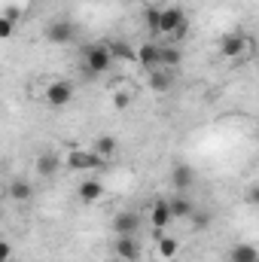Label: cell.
<instances>
[{
  "label": "cell",
  "instance_id": "obj_1",
  "mask_svg": "<svg viewBox=\"0 0 259 262\" xmlns=\"http://www.w3.org/2000/svg\"><path fill=\"white\" fill-rule=\"evenodd\" d=\"M73 82L70 79H46L43 89H40V101L49 107V110H64L67 104L73 101Z\"/></svg>",
  "mask_w": 259,
  "mask_h": 262
},
{
  "label": "cell",
  "instance_id": "obj_2",
  "mask_svg": "<svg viewBox=\"0 0 259 262\" xmlns=\"http://www.w3.org/2000/svg\"><path fill=\"white\" fill-rule=\"evenodd\" d=\"M64 168L67 171H76V174H95V171H101V168H107V162L101 159V156H95L92 149H82V146H76V149H70L64 152Z\"/></svg>",
  "mask_w": 259,
  "mask_h": 262
},
{
  "label": "cell",
  "instance_id": "obj_3",
  "mask_svg": "<svg viewBox=\"0 0 259 262\" xmlns=\"http://www.w3.org/2000/svg\"><path fill=\"white\" fill-rule=\"evenodd\" d=\"M110 67H113V58H110L107 43H92L82 49V70L89 76H104L110 73Z\"/></svg>",
  "mask_w": 259,
  "mask_h": 262
},
{
  "label": "cell",
  "instance_id": "obj_4",
  "mask_svg": "<svg viewBox=\"0 0 259 262\" xmlns=\"http://www.w3.org/2000/svg\"><path fill=\"white\" fill-rule=\"evenodd\" d=\"M250 52V37L247 34H223L220 40V55L223 58H244Z\"/></svg>",
  "mask_w": 259,
  "mask_h": 262
},
{
  "label": "cell",
  "instance_id": "obj_5",
  "mask_svg": "<svg viewBox=\"0 0 259 262\" xmlns=\"http://www.w3.org/2000/svg\"><path fill=\"white\" fill-rule=\"evenodd\" d=\"M171 207H168V198H156L153 204H149V226H153V235H159V232H168V226H171Z\"/></svg>",
  "mask_w": 259,
  "mask_h": 262
},
{
  "label": "cell",
  "instance_id": "obj_6",
  "mask_svg": "<svg viewBox=\"0 0 259 262\" xmlns=\"http://www.w3.org/2000/svg\"><path fill=\"white\" fill-rule=\"evenodd\" d=\"M113 253H116L119 262H137L140 259V241H137V235H116Z\"/></svg>",
  "mask_w": 259,
  "mask_h": 262
},
{
  "label": "cell",
  "instance_id": "obj_7",
  "mask_svg": "<svg viewBox=\"0 0 259 262\" xmlns=\"http://www.w3.org/2000/svg\"><path fill=\"white\" fill-rule=\"evenodd\" d=\"M104 195H107V189H104V183L95 180V177H85V180H79V186H76V198H79L82 204H98V201H104Z\"/></svg>",
  "mask_w": 259,
  "mask_h": 262
},
{
  "label": "cell",
  "instance_id": "obj_8",
  "mask_svg": "<svg viewBox=\"0 0 259 262\" xmlns=\"http://www.w3.org/2000/svg\"><path fill=\"white\" fill-rule=\"evenodd\" d=\"M61 156L58 152H52V149H46V152H40L37 156V162H34V168H37V174L43 177V180H52L58 171H61Z\"/></svg>",
  "mask_w": 259,
  "mask_h": 262
},
{
  "label": "cell",
  "instance_id": "obj_9",
  "mask_svg": "<svg viewBox=\"0 0 259 262\" xmlns=\"http://www.w3.org/2000/svg\"><path fill=\"white\" fill-rule=\"evenodd\" d=\"M110 226L116 235H137L140 232V213L137 210H119Z\"/></svg>",
  "mask_w": 259,
  "mask_h": 262
},
{
  "label": "cell",
  "instance_id": "obj_10",
  "mask_svg": "<svg viewBox=\"0 0 259 262\" xmlns=\"http://www.w3.org/2000/svg\"><path fill=\"white\" fill-rule=\"evenodd\" d=\"M146 85H149L156 95H165V92H171V85H174V73H171L168 67H153V70H146Z\"/></svg>",
  "mask_w": 259,
  "mask_h": 262
},
{
  "label": "cell",
  "instance_id": "obj_11",
  "mask_svg": "<svg viewBox=\"0 0 259 262\" xmlns=\"http://www.w3.org/2000/svg\"><path fill=\"white\" fill-rule=\"evenodd\" d=\"M134 61L143 67V70H153L159 67V40H146L134 49Z\"/></svg>",
  "mask_w": 259,
  "mask_h": 262
},
{
  "label": "cell",
  "instance_id": "obj_12",
  "mask_svg": "<svg viewBox=\"0 0 259 262\" xmlns=\"http://www.w3.org/2000/svg\"><path fill=\"white\" fill-rule=\"evenodd\" d=\"M180 61H183V49H180V43L159 40V67L174 70V67H180Z\"/></svg>",
  "mask_w": 259,
  "mask_h": 262
},
{
  "label": "cell",
  "instance_id": "obj_13",
  "mask_svg": "<svg viewBox=\"0 0 259 262\" xmlns=\"http://www.w3.org/2000/svg\"><path fill=\"white\" fill-rule=\"evenodd\" d=\"M171 183H174V189H177V192H186V189H192V183H195V168H192V165H186V162H177V165L171 168Z\"/></svg>",
  "mask_w": 259,
  "mask_h": 262
},
{
  "label": "cell",
  "instance_id": "obj_14",
  "mask_svg": "<svg viewBox=\"0 0 259 262\" xmlns=\"http://www.w3.org/2000/svg\"><path fill=\"white\" fill-rule=\"evenodd\" d=\"M76 37V28L70 25V21H64V18H55L49 28H46V40L49 43H70Z\"/></svg>",
  "mask_w": 259,
  "mask_h": 262
},
{
  "label": "cell",
  "instance_id": "obj_15",
  "mask_svg": "<svg viewBox=\"0 0 259 262\" xmlns=\"http://www.w3.org/2000/svg\"><path fill=\"white\" fill-rule=\"evenodd\" d=\"M168 207H171V216H174V220H189V213H192L198 204H195L186 192H177L174 198H168Z\"/></svg>",
  "mask_w": 259,
  "mask_h": 262
},
{
  "label": "cell",
  "instance_id": "obj_16",
  "mask_svg": "<svg viewBox=\"0 0 259 262\" xmlns=\"http://www.w3.org/2000/svg\"><path fill=\"white\" fill-rule=\"evenodd\" d=\"M92 152H95V156H101V159H104V162L110 165V162H113V156L119 152V140H116L113 134H101V137L95 140Z\"/></svg>",
  "mask_w": 259,
  "mask_h": 262
},
{
  "label": "cell",
  "instance_id": "obj_17",
  "mask_svg": "<svg viewBox=\"0 0 259 262\" xmlns=\"http://www.w3.org/2000/svg\"><path fill=\"white\" fill-rule=\"evenodd\" d=\"M9 198L15 201V204H28L31 198H34V186H31V180H25V177H15L12 183H9Z\"/></svg>",
  "mask_w": 259,
  "mask_h": 262
},
{
  "label": "cell",
  "instance_id": "obj_18",
  "mask_svg": "<svg viewBox=\"0 0 259 262\" xmlns=\"http://www.w3.org/2000/svg\"><path fill=\"white\" fill-rule=\"evenodd\" d=\"M156 250H159L162 259H174V256L180 253V241H177L174 235H168V232H159V235H156Z\"/></svg>",
  "mask_w": 259,
  "mask_h": 262
},
{
  "label": "cell",
  "instance_id": "obj_19",
  "mask_svg": "<svg viewBox=\"0 0 259 262\" xmlns=\"http://www.w3.org/2000/svg\"><path fill=\"white\" fill-rule=\"evenodd\" d=\"M229 262H259L256 244H250V241H241V244H235V247L229 250Z\"/></svg>",
  "mask_w": 259,
  "mask_h": 262
},
{
  "label": "cell",
  "instance_id": "obj_20",
  "mask_svg": "<svg viewBox=\"0 0 259 262\" xmlns=\"http://www.w3.org/2000/svg\"><path fill=\"white\" fill-rule=\"evenodd\" d=\"M107 49H110L113 61H134V46L125 40H113V43H107Z\"/></svg>",
  "mask_w": 259,
  "mask_h": 262
},
{
  "label": "cell",
  "instance_id": "obj_21",
  "mask_svg": "<svg viewBox=\"0 0 259 262\" xmlns=\"http://www.w3.org/2000/svg\"><path fill=\"white\" fill-rule=\"evenodd\" d=\"M210 220H213V216H210V210H201V207H195L192 213H189V220H186V223L192 226V232H204V229L210 226Z\"/></svg>",
  "mask_w": 259,
  "mask_h": 262
},
{
  "label": "cell",
  "instance_id": "obj_22",
  "mask_svg": "<svg viewBox=\"0 0 259 262\" xmlns=\"http://www.w3.org/2000/svg\"><path fill=\"white\" fill-rule=\"evenodd\" d=\"M113 107H116V110H128L131 107V92L116 89V92H113Z\"/></svg>",
  "mask_w": 259,
  "mask_h": 262
},
{
  "label": "cell",
  "instance_id": "obj_23",
  "mask_svg": "<svg viewBox=\"0 0 259 262\" xmlns=\"http://www.w3.org/2000/svg\"><path fill=\"white\" fill-rule=\"evenodd\" d=\"M0 15H3V18H9L12 25H18V21H21V6H15V3H9V6H6V9L0 12Z\"/></svg>",
  "mask_w": 259,
  "mask_h": 262
},
{
  "label": "cell",
  "instance_id": "obj_24",
  "mask_svg": "<svg viewBox=\"0 0 259 262\" xmlns=\"http://www.w3.org/2000/svg\"><path fill=\"white\" fill-rule=\"evenodd\" d=\"M12 34H15V25H12L9 18H3V15H0V40H9Z\"/></svg>",
  "mask_w": 259,
  "mask_h": 262
},
{
  "label": "cell",
  "instance_id": "obj_25",
  "mask_svg": "<svg viewBox=\"0 0 259 262\" xmlns=\"http://www.w3.org/2000/svg\"><path fill=\"white\" fill-rule=\"evenodd\" d=\"M9 259H12V244L0 241V262H9Z\"/></svg>",
  "mask_w": 259,
  "mask_h": 262
},
{
  "label": "cell",
  "instance_id": "obj_26",
  "mask_svg": "<svg viewBox=\"0 0 259 262\" xmlns=\"http://www.w3.org/2000/svg\"><path fill=\"white\" fill-rule=\"evenodd\" d=\"M116 262H119V259H116Z\"/></svg>",
  "mask_w": 259,
  "mask_h": 262
}]
</instances>
